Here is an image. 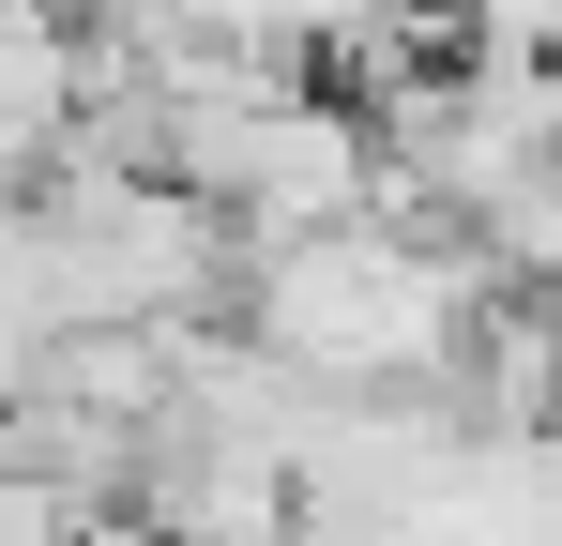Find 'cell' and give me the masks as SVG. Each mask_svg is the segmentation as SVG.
Returning a JSON list of instances; mask_svg holds the SVG:
<instances>
[{
  "label": "cell",
  "mask_w": 562,
  "mask_h": 546,
  "mask_svg": "<svg viewBox=\"0 0 562 546\" xmlns=\"http://www.w3.org/2000/svg\"><path fill=\"white\" fill-rule=\"evenodd\" d=\"M366 197H380L366 91H335V77H289L274 106H259V137H244L228 228H244V243H304V228H335V213H366Z\"/></svg>",
  "instance_id": "1"
},
{
  "label": "cell",
  "mask_w": 562,
  "mask_h": 546,
  "mask_svg": "<svg viewBox=\"0 0 562 546\" xmlns=\"http://www.w3.org/2000/svg\"><path fill=\"white\" fill-rule=\"evenodd\" d=\"M548 410H562V288H548Z\"/></svg>",
  "instance_id": "2"
}]
</instances>
